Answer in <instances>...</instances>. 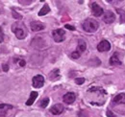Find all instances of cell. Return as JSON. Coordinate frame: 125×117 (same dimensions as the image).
<instances>
[{
  "label": "cell",
  "instance_id": "cell-1",
  "mask_svg": "<svg viewBox=\"0 0 125 117\" xmlns=\"http://www.w3.org/2000/svg\"><path fill=\"white\" fill-rule=\"evenodd\" d=\"M12 31L15 33L16 37L18 39H23L27 36V31L25 29V26L21 22H16L12 26Z\"/></svg>",
  "mask_w": 125,
  "mask_h": 117
},
{
  "label": "cell",
  "instance_id": "cell-2",
  "mask_svg": "<svg viewBox=\"0 0 125 117\" xmlns=\"http://www.w3.org/2000/svg\"><path fill=\"white\" fill-rule=\"evenodd\" d=\"M98 27H99L98 22L94 19H92V18L86 19L83 22V29L88 33H94L95 31H97Z\"/></svg>",
  "mask_w": 125,
  "mask_h": 117
},
{
  "label": "cell",
  "instance_id": "cell-3",
  "mask_svg": "<svg viewBox=\"0 0 125 117\" xmlns=\"http://www.w3.org/2000/svg\"><path fill=\"white\" fill-rule=\"evenodd\" d=\"M52 37H53V39H54V40L56 42H62V40H64L65 33L62 29L54 30L52 32Z\"/></svg>",
  "mask_w": 125,
  "mask_h": 117
},
{
  "label": "cell",
  "instance_id": "cell-4",
  "mask_svg": "<svg viewBox=\"0 0 125 117\" xmlns=\"http://www.w3.org/2000/svg\"><path fill=\"white\" fill-rule=\"evenodd\" d=\"M32 85H33L34 88H42L44 85V78H43V76H42V75L35 76L33 78V80H32Z\"/></svg>",
  "mask_w": 125,
  "mask_h": 117
},
{
  "label": "cell",
  "instance_id": "cell-5",
  "mask_svg": "<svg viewBox=\"0 0 125 117\" xmlns=\"http://www.w3.org/2000/svg\"><path fill=\"white\" fill-rule=\"evenodd\" d=\"M91 7H92V11H93V14H94V16H100V15H103L104 11H103V9L97 3L93 2L91 4Z\"/></svg>",
  "mask_w": 125,
  "mask_h": 117
},
{
  "label": "cell",
  "instance_id": "cell-6",
  "mask_svg": "<svg viewBox=\"0 0 125 117\" xmlns=\"http://www.w3.org/2000/svg\"><path fill=\"white\" fill-rule=\"evenodd\" d=\"M30 27L33 32H39L45 28V25L40 21H32L30 23Z\"/></svg>",
  "mask_w": 125,
  "mask_h": 117
},
{
  "label": "cell",
  "instance_id": "cell-7",
  "mask_svg": "<svg viewBox=\"0 0 125 117\" xmlns=\"http://www.w3.org/2000/svg\"><path fill=\"white\" fill-rule=\"evenodd\" d=\"M115 16L113 12H111V11L105 12V14L103 15V21H104L105 23L111 24V23H113V22L115 21Z\"/></svg>",
  "mask_w": 125,
  "mask_h": 117
},
{
  "label": "cell",
  "instance_id": "cell-8",
  "mask_svg": "<svg viewBox=\"0 0 125 117\" xmlns=\"http://www.w3.org/2000/svg\"><path fill=\"white\" fill-rule=\"evenodd\" d=\"M111 49V44L108 40H102L100 41L99 44L97 45V50L99 52H105V51H109Z\"/></svg>",
  "mask_w": 125,
  "mask_h": 117
},
{
  "label": "cell",
  "instance_id": "cell-9",
  "mask_svg": "<svg viewBox=\"0 0 125 117\" xmlns=\"http://www.w3.org/2000/svg\"><path fill=\"white\" fill-rule=\"evenodd\" d=\"M63 108L64 107H63V106L62 104H56L50 108V112L52 114H54V115H60L63 111Z\"/></svg>",
  "mask_w": 125,
  "mask_h": 117
},
{
  "label": "cell",
  "instance_id": "cell-10",
  "mask_svg": "<svg viewBox=\"0 0 125 117\" xmlns=\"http://www.w3.org/2000/svg\"><path fill=\"white\" fill-rule=\"evenodd\" d=\"M121 59L119 58V54L117 52L114 53L110 58V64L111 65H121Z\"/></svg>",
  "mask_w": 125,
  "mask_h": 117
},
{
  "label": "cell",
  "instance_id": "cell-11",
  "mask_svg": "<svg viewBox=\"0 0 125 117\" xmlns=\"http://www.w3.org/2000/svg\"><path fill=\"white\" fill-rule=\"evenodd\" d=\"M125 105V93H120L113 99V105Z\"/></svg>",
  "mask_w": 125,
  "mask_h": 117
},
{
  "label": "cell",
  "instance_id": "cell-12",
  "mask_svg": "<svg viewBox=\"0 0 125 117\" xmlns=\"http://www.w3.org/2000/svg\"><path fill=\"white\" fill-rule=\"evenodd\" d=\"M75 99H76V95H75L73 92H68V93H66V94L63 96V98H62L63 102L65 103V104H72V103L75 101Z\"/></svg>",
  "mask_w": 125,
  "mask_h": 117
},
{
  "label": "cell",
  "instance_id": "cell-13",
  "mask_svg": "<svg viewBox=\"0 0 125 117\" xmlns=\"http://www.w3.org/2000/svg\"><path fill=\"white\" fill-rule=\"evenodd\" d=\"M13 107L11 105H8V104H0V117L5 116L7 114V112L12 109Z\"/></svg>",
  "mask_w": 125,
  "mask_h": 117
},
{
  "label": "cell",
  "instance_id": "cell-14",
  "mask_svg": "<svg viewBox=\"0 0 125 117\" xmlns=\"http://www.w3.org/2000/svg\"><path fill=\"white\" fill-rule=\"evenodd\" d=\"M86 48H87V44H86V42H85L83 39H79L78 46H77V49H76L75 52H77L79 55H81V54L86 50Z\"/></svg>",
  "mask_w": 125,
  "mask_h": 117
},
{
  "label": "cell",
  "instance_id": "cell-15",
  "mask_svg": "<svg viewBox=\"0 0 125 117\" xmlns=\"http://www.w3.org/2000/svg\"><path fill=\"white\" fill-rule=\"evenodd\" d=\"M37 97H38V92H36V91H32L31 94H30L29 99H28L27 102H26V105H27V106H31V105H33L34 102H35V100L37 99Z\"/></svg>",
  "mask_w": 125,
  "mask_h": 117
},
{
  "label": "cell",
  "instance_id": "cell-16",
  "mask_svg": "<svg viewBox=\"0 0 125 117\" xmlns=\"http://www.w3.org/2000/svg\"><path fill=\"white\" fill-rule=\"evenodd\" d=\"M49 12H50V8H49V6H48L47 4H44V6H43V7L42 8V10L40 11V13H39V15H40V16L45 15H47Z\"/></svg>",
  "mask_w": 125,
  "mask_h": 117
},
{
  "label": "cell",
  "instance_id": "cell-17",
  "mask_svg": "<svg viewBox=\"0 0 125 117\" xmlns=\"http://www.w3.org/2000/svg\"><path fill=\"white\" fill-rule=\"evenodd\" d=\"M117 13L120 15V22L121 23H125V12L123 10H120V9H116Z\"/></svg>",
  "mask_w": 125,
  "mask_h": 117
},
{
  "label": "cell",
  "instance_id": "cell-18",
  "mask_svg": "<svg viewBox=\"0 0 125 117\" xmlns=\"http://www.w3.org/2000/svg\"><path fill=\"white\" fill-rule=\"evenodd\" d=\"M59 69H55V70H53L51 74H50V79H52V80H55L57 77H59L60 76V74H59Z\"/></svg>",
  "mask_w": 125,
  "mask_h": 117
},
{
  "label": "cell",
  "instance_id": "cell-19",
  "mask_svg": "<svg viewBox=\"0 0 125 117\" xmlns=\"http://www.w3.org/2000/svg\"><path fill=\"white\" fill-rule=\"evenodd\" d=\"M48 104H49V98H44V99H42L40 102V106L44 108V107H46L47 106H48Z\"/></svg>",
  "mask_w": 125,
  "mask_h": 117
},
{
  "label": "cell",
  "instance_id": "cell-20",
  "mask_svg": "<svg viewBox=\"0 0 125 117\" xmlns=\"http://www.w3.org/2000/svg\"><path fill=\"white\" fill-rule=\"evenodd\" d=\"M15 61L18 63V65L19 66H21V67H23L25 64H26V62H25V60L24 59H22V58H16L15 59Z\"/></svg>",
  "mask_w": 125,
  "mask_h": 117
},
{
  "label": "cell",
  "instance_id": "cell-21",
  "mask_svg": "<svg viewBox=\"0 0 125 117\" xmlns=\"http://www.w3.org/2000/svg\"><path fill=\"white\" fill-rule=\"evenodd\" d=\"M75 83L77 85H83L85 83V79L84 78H77V79H75Z\"/></svg>",
  "mask_w": 125,
  "mask_h": 117
},
{
  "label": "cell",
  "instance_id": "cell-22",
  "mask_svg": "<svg viewBox=\"0 0 125 117\" xmlns=\"http://www.w3.org/2000/svg\"><path fill=\"white\" fill-rule=\"evenodd\" d=\"M12 11H13V15H14V17H15V18H16V19H18V18H19V19H21V17H22L21 15H18V14H16V12L15 11V10H12Z\"/></svg>",
  "mask_w": 125,
  "mask_h": 117
},
{
  "label": "cell",
  "instance_id": "cell-23",
  "mask_svg": "<svg viewBox=\"0 0 125 117\" xmlns=\"http://www.w3.org/2000/svg\"><path fill=\"white\" fill-rule=\"evenodd\" d=\"M80 56H81V55H79L78 53H77V52H75V51H74V52H73V53L71 54V58H75V59H76V58H80Z\"/></svg>",
  "mask_w": 125,
  "mask_h": 117
},
{
  "label": "cell",
  "instance_id": "cell-24",
  "mask_svg": "<svg viewBox=\"0 0 125 117\" xmlns=\"http://www.w3.org/2000/svg\"><path fill=\"white\" fill-rule=\"evenodd\" d=\"M4 39V34H3V31H2V28L0 27V43L3 41Z\"/></svg>",
  "mask_w": 125,
  "mask_h": 117
},
{
  "label": "cell",
  "instance_id": "cell-25",
  "mask_svg": "<svg viewBox=\"0 0 125 117\" xmlns=\"http://www.w3.org/2000/svg\"><path fill=\"white\" fill-rule=\"evenodd\" d=\"M107 116L108 117H115V114H114V113H112V111H111L110 109H108V110H107Z\"/></svg>",
  "mask_w": 125,
  "mask_h": 117
},
{
  "label": "cell",
  "instance_id": "cell-26",
  "mask_svg": "<svg viewBox=\"0 0 125 117\" xmlns=\"http://www.w3.org/2000/svg\"><path fill=\"white\" fill-rule=\"evenodd\" d=\"M64 27H65V28H66V29H68V30H71V31H73V30H75V28H74V27H73V26H71V25H67V24H66V25H65V26H64Z\"/></svg>",
  "mask_w": 125,
  "mask_h": 117
},
{
  "label": "cell",
  "instance_id": "cell-27",
  "mask_svg": "<svg viewBox=\"0 0 125 117\" xmlns=\"http://www.w3.org/2000/svg\"><path fill=\"white\" fill-rule=\"evenodd\" d=\"M3 70L6 71V72L9 70V66H8V64H4V65H3Z\"/></svg>",
  "mask_w": 125,
  "mask_h": 117
}]
</instances>
